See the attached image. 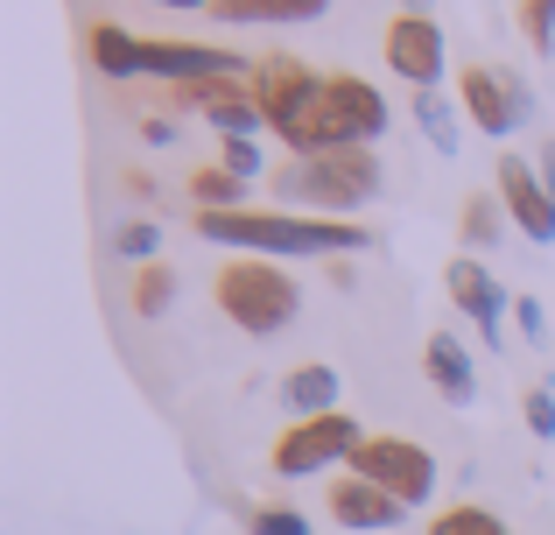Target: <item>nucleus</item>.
Listing matches in <instances>:
<instances>
[{"instance_id": "f257e3e1", "label": "nucleus", "mask_w": 555, "mask_h": 535, "mask_svg": "<svg viewBox=\"0 0 555 535\" xmlns=\"http://www.w3.org/2000/svg\"><path fill=\"white\" fill-rule=\"evenodd\" d=\"M197 233L218 240V247H240V254H260V262H274V254H366L373 233L352 219H296V212H197Z\"/></svg>"}, {"instance_id": "f03ea898", "label": "nucleus", "mask_w": 555, "mask_h": 535, "mask_svg": "<svg viewBox=\"0 0 555 535\" xmlns=\"http://www.w3.org/2000/svg\"><path fill=\"white\" fill-rule=\"evenodd\" d=\"M387 120L393 113H387V99H379V85L338 71V78L317 85V99L282 127V149H288V163H310V155H331V149H366V141L387 135Z\"/></svg>"}, {"instance_id": "7ed1b4c3", "label": "nucleus", "mask_w": 555, "mask_h": 535, "mask_svg": "<svg viewBox=\"0 0 555 535\" xmlns=\"http://www.w3.org/2000/svg\"><path fill=\"white\" fill-rule=\"evenodd\" d=\"M218 310L246 331V339H274L282 324H296L302 310V289L282 262H260V254H240V262L218 268Z\"/></svg>"}, {"instance_id": "20e7f679", "label": "nucleus", "mask_w": 555, "mask_h": 535, "mask_svg": "<svg viewBox=\"0 0 555 535\" xmlns=\"http://www.w3.org/2000/svg\"><path fill=\"white\" fill-rule=\"evenodd\" d=\"M274 191H282L288 205L345 219V212H359V205L379 198V163H373V149H331V155H310V163H288L282 177H274Z\"/></svg>"}, {"instance_id": "39448f33", "label": "nucleus", "mask_w": 555, "mask_h": 535, "mask_svg": "<svg viewBox=\"0 0 555 535\" xmlns=\"http://www.w3.org/2000/svg\"><path fill=\"white\" fill-rule=\"evenodd\" d=\"M345 472H359V480H373L379 494H393L401 508H422V500L436 494V458L422 451L415 437H366L352 451V466Z\"/></svg>"}, {"instance_id": "423d86ee", "label": "nucleus", "mask_w": 555, "mask_h": 535, "mask_svg": "<svg viewBox=\"0 0 555 535\" xmlns=\"http://www.w3.org/2000/svg\"><path fill=\"white\" fill-rule=\"evenodd\" d=\"M366 444V430L352 423V416H310V423H296V430H282L274 437V472L282 480H310V472H331L345 458L352 466V451Z\"/></svg>"}, {"instance_id": "0eeeda50", "label": "nucleus", "mask_w": 555, "mask_h": 535, "mask_svg": "<svg viewBox=\"0 0 555 535\" xmlns=\"http://www.w3.org/2000/svg\"><path fill=\"white\" fill-rule=\"evenodd\" d=\"M387 64L393 78H408L415 92H436V78L450 71V42L429 14H393L387 22Z\"/></svg>"}, {"instance_id": "6e6552de", "label": "nucleus", "mask_w": 555, "mask_h": 535, "mask_svg": "<svg viewBox=\"0 0 555 535\" xmlns=\"http://www.w3.org/2000/svg\"><path fill=\"white\" fill-rule=\"evenodd\" d=\"M457 92H464V113H472V127H486V135H514V127L520 120H528V85H520L514 78V71H506V78H500V71H457Z\"/></svg>"}, {"instance_id": "1a4fd4ad", "label": "nucleus", "mask_w": 555, "mask_h": 535, "mask_svg": "<svg viewBox=\"0 0 555 535\" xmlns=\"http://www.w3.org/2000/svg\"><path fill=\"white\" fill-rule=\"evenodd\" d=\"M492 177H500V205H506V219H514L520 233L534 240V247H548V240H555V191H548V177H542L534 163H520V155H506Z\"/></svg>"}, {"instance_id": "9d476101", "label": "nucleus", "mask_w": 555, "mask_h": 535, "mask_svg": "<svg viewBox=\"0 0 555 535\" xmlns=\"http://www.w3.org/2000/svg\"><path fill=\"white\" fill-rule=\"evenodd\" d=\"M317 85H324V78H317L302 56H260V64H254V85H246V92H254V106H260V113H268V127L282 135V127L317 99Z\"/></svg>"}, {"instance_id": "9b49d317", "label": "nucleus", "mask_w": 555, "mask_h": 535, "mask_svg": "<svg viewBox=\"0 0 555 535\" xmlns=\"http://www.w3.org/2000/svg\"><path fill=\"white\" fill-rule=\"evenodd\" d=\"M401 500L393 494H379L373 480H359V472H345V480H331V522L338 528H359V535H373V528H401Z\"/></svg>"}, {"instance_id": "f8f14e48", "label": "nucleus", "mask_w": 555, "mask_h": 535, "mask_svg": "<svg viewBox=\"0 0 555 535\" xmlns=\"http://www.w3.org/2000/svg\"><path fill=\"white\" fill-rule=\"evenodd\" d=\"M450 303H457V310L472 317L486 339H500V324H506V289L492 282L478 262H450Z\"/></svg>"}, {"instance_id": "ddd939ff", "label": "nucleus", "mask_w": 555, "mask_h": 535, "mask_svg": "<svg viewBox=\"0 0 555 535\" xmlns=\"http://www.w3.org/2000/svg\"><path fill=\"white\" fill-rule=\"evenodd\" d=\"M282 402L296 409V423H310V416H338V402H345L338 367H296L282 381Z\"/></svg>"}, {"instance_id": "4468645a", "label": "nucleus", "mask_w": 555, "mask_h": 535, "mask_svg": "<svg viewBox=\"0 0 555 535\" xmlns=\"http://www.w3.org/2000/svg\"><path fill=\"white\" fill-rule=\"evenodd\" d=\"M422 367H429V381L443 387L450 402H472L478 395V373H472V353H464L450 331H436L429 345H422Z\"/></svg>"}, {"instance_id": "2eb2a0df", "label": "nucleus", "mask_w": 555, "mask_h": 535, "mask_svg": "<svg viewBox=\"0 0 555 535\" xmlns=\"http://www.w3.org/2000/svg\"><path fill=\"white\" fill-rule=\"evenodd\" d=\"M218 22H240V28H260V22H317V14H331V0H218Z\"/></svg>"}, {"instance_id": "dca6fc26", "label": "nucleus", "mask_w": 555, "mask_h": 535, "mask_svg": "<svg viewBox=\"0 0 555 535\" xmlns=\"http://www.w3.org/2000/svg\"><path fill=\"white\" fill-rule=\"evenodd\" d=\"M85 50H92L99 78H141V36H127V28L99 22L92 36H85Z\"/></svg>"}, {"instance_id": "f3484780", "label": "nucleus", "mask_w": 555, "mask_h": 535, "mask_svg": "<svg viewBox=\"0 0 555 535\" xmlns=\"http://www.w3.org/2000/svg\"><path fill=\"white\" fill-rule=\"evenodd\" d=\"M190 198H197V212H246L240 198H246V177H232L225 163H211V169H197L190 177Z\"/></svg>"}, {"instance_id": "a211bd4d", "label": "nucleus", "mask_w": 555, "mask_h": 535, "mask_svg": "<svg viewBox=\"0 0 555 535\" xmlns=\"http://www.w3.org/2000/svg\"><path fill=\"white\" fill-rule=\"evenodd\" d=\"M429 535H514V528H506L492 508H450V514L429 522Z\"/></svg>"}, {"instance_id": "6ab92c4d", "label": "nucleus", "mask_w": 555, "mask_h": 535, "mask_svg": "<svg viewBox=\"0 0 555 535\" xmlns=\"http://www.w3.org/2000/svg\"><path fill=\"white\" fill-rule=\"evenodd\" d=\"M415 120H422V135H429V149L457 155V120H450V106H443L436 92H422V99H415Z\"/></svg>"}, {"instance_id": "aec40b11", "label": "nucleus", "mask_w": 555, "mask_h": 535, "mask_svg": "<svg viewBox=\"0 0 555 535\" xmlns=\"http://www.w3.org/2000/svg\"><path fill=\"white\" fill-rule=\"evenodd\" d=\"M169 296H177V268H141L134 275V310L141 317H163Z\"/></svg>"}, {"instance_id": "412c9836", "label": "nucleus", "mask_w": 555, "mask_h": 535, "mask_svg": "<svg viewBox=\"0 0 555 535\" xmlns=\"http://www.w3.org/2000/svg\"><path fill=\"white\" fill-rule=\"evenodd\" d=\"M464 240H478V247H492V240H500V191H492V198H472V212H464Z\"/></svg>"}, {"instance_id": "4be33fe9", "label": "nucleus", "mask_w": 555, "mask_h": 535, "mask_svg": "<svg viewBox=\"0 0 555 535\" xmlns=\"http://www.w3.org/2000/svg\"><path fill=\"white\" fill-rule=\"evenodd\" d=\"M520 22H528V42L534 50H555V0H528V14H520Z\"/></svg>"}, {"instance_id": "5701e85b", "label": "nucleus", "mask_w": 555, "mask_h": 535, "mask_svg": "<svg viewBox=\"0 0 555 535\" xmlns=\"http://www.w3.org/2000/svg\"><path fill=\"white\" fill-rule=\"evenodd\" d=\"M155 240H163V233H155L149 219H134V226H120V233H113V247H120L127 262H149V254H155Z\"/></svg>"}, {"instance_id": "b1692460", "label": "nucleus", "mask_w": 555, "mask_h": 535, "mask_svg": "<svg viewBox=\"0 0 555 535\" xmlns=\"http://www.w3.org/2000/svg\"><path fill=\"white\" fill-rule=\"evenodd\" d=\"M254 535H310L296 508H254Z\"/></svg>"}, {"instance_id": "393cba45", "label": "nucleus", "mask_w": 555, "mask_h": 535, "mask_svg": "<svg viewBox=\"0 0 555 535\" xmlns=\"http://www.w3.org/2000/svg\"><path fill=\"white\" fill-rule=\"evenodd\" d=\"M528 430H534V437H555V395H548V387L528 395Z\"/></svg>"}, {"instance_id": "a878e982", "label": "nucleus", "mask_w": 555, "mask_h": 535, "mask_svg": "<svg viewBox=\"0 0 555 535\" xmlns=\"http://www.w3.org/2000/svg\"><path fill=\"white\" fill-rule=\"evenodd\" d=\"M225 169H232V177H254V169H260L254 141H225Z\"/></svg>"}, {"instance_id": "bb28decb", "label": "nucleus", "mask_w": 555, "mask_h": 535, "mask_svg": "<svg viewBox=\"0 0 555 535\" xmlns=\"http://www.w3.org/2000/svg\"><path fill=\"white\" fill-rule=\"evenodd\" d=\"M520 331H528V339H548V317H542V303H520Z\"/></svg>"}, {"instance_id": "cd10ccee", "label": "nucleus", "mask_w": 555, "mask_h": 535, "mask_svg": "<svg viewBox=\"0 0 555 535\" xmlns=\"http://www.w3.org/2000/svg\"><path fill=\"white\" fill-rule=\"evenodd\" d=\"M534 169H542V177H548V191H555V141H542V163H534Z\"/></svg>"}, {"instance_id": "c85d7f7f", "label": "nucleus", "mask_w": 555, "mask_h": 535, "mask_svg": "<svg viewBox=\"0 0 555 535\" xmlns=\"http://www.w3.org/2000/svg\"><path fill=\"white\" fill-rule=\"evenodd\" d=\"M149 8H204V14H211L218 0H149Z\"/></svg>"}]
</instances>
